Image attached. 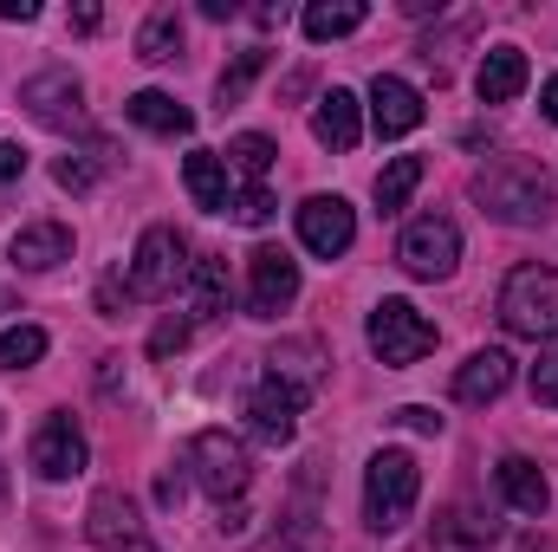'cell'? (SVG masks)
<instances>
[{
	"label": "cell",
	"instance_id": "6da1fadb",
	"mask_svg": "<svg viewBox=\"0 0 558 552\" xmlns=\"http://www.w3.org/2000/svg\"><path fill=\"white\" fill-rule=\"evenodd\" d=\"M474 202H481L494 221H507V228H533V221L553 215V182H546L539 163L500 156V163H487V169L474 176Z\"/></svg>",
	"mask_w": 558,
	"mask_h": 552
},
{
	"label": "cell",
	"instance_id": "7a4b0ae2",
	"mask_svg": "<svg viewBox=\"0 0 558 552\" xmlns=\"http://www.w3.org/2000/svg\"><path fill=\"white\" fill-rule=\"evenodd\" d=\"M416 494H422V468L410 448H377L371 468H364V520L377 533H397L410 514H416Z\"/></svg>",
	"mask_w": 558,
	"mask_h": 552
},
{
	"label": "cell",
	"instance_id": "3957f363",
	"mask_svg": "<svg viewBox=\"0 0 558 552\" xmlns=\"http://www.w3.org/2000/svg\"><path fill=\"white\" fill-rule=\"evenodd\" d=\"M189 481H195L208 501L241 507V494H247V481H254L247 442H241V435H228V429H202V435L189 442Z\"/></svg>",
	"mask_w": 558,
	"mask_h": 552
},
{
	"label": "cell",
	"instance_id": "277c9868",
	"mask_svg": "<svg viewBox=\"0 0 558 552\" xmlns=\"http://www.w3.org/2000/svg\"><path fill=\"white\" fill-rule=\"evenodd\" d=\"M500 325L513 338H558V267H513L500 286Z\"/></svg>",
	"mask_w": 558,
	"mask_h": 552
},
{
	"label": "cell",
	"instance_id": "5b68a950",
	"mask_svg": "<svg viewBox=\"0 0 558 552\" xmlns=\"http://www.w3.org/2000/svg\"><path fill=\"white\" fill-rule=\"evenodd\" d=\"M364 338H371L377 364L410 371V364H422V358L435 351V319H428L422 305H410V299H377V305H371Z\"/></svg>",
	"mask_w": 558,
	"mask_h": 552
},
{
	"label": "cell",
	"instance_id": "8992f818",
	"mask_svg": "<svg viewBox=\"0 0 558 552\" xmlns=\"http://www.w3.org/2000/svg\"><path fill=\"white\" fill-rule=\"evenodd\" d=\"M182 279H189V241H182V228H169V221L143 228L137 254H131V299H169Z\"/></svg>",
	"mask_w": 558,
	"mask_h": 552
},
{
	"label": "cell",
	"instance_id": "52a82bcc",
	"mask_svg": "<svg viewBox=\"0 0 558 552\" xmlns=\"http://www.w3.org/2000/svg\"><path fill=\"white\" fill-rule=\"evenodd\" d=\"M20 105H26V118H33V124H46V131H59V137L85 131V85H78L65 65L33 72V79L20 85Z\"/></svg>",
	"mask_w": 558,
	"mask_h": 552
},
{
	"label": "cell",
	"instance_id": "ba28073f",
	"mask_svg": "<svg viewBox=\"0 0 558 552\" xmlns=\"http://www.w3.org/2000/svg\"><path fill=\"white\" fill-rule=\"evenodd\" d=\"M397 261H403L410 279H448L454 267H461V228H454L448 215H422V221L403 228Z\"/></svg>",
	"mask_w": 558,
	"mask_h": 552
},
{
	"label": "cell",
	"instance_id": "9c48e42d",
	"mask_svg": "<svg viewBox=\"0 0 558 552\" xmlns=\"http://www.w3.org/2000/svg\"><path fill=\"white\" fill-rule=\"evenodd\" d=\"M85 540L98 552H162L137 520V501L124 488H98L92 507H85Z\"/></svg>",
	"mask_w": 558,
	"mask_h": 552
},
{
	"label": "cell",
	"instance_id": "30bf717a",
	"mask_svg": "<svg viewBox=\"0 0 558 552\" xmlns=\"http://www.w3.org/2000/svg\"><path fill=\"white\" fill-rule=\"evenodd\" d=\"M292 221H299V248L318 254V261H338V254H351V241H357V208H351L344 195H305Z\"/></svg>",
	"mask_w": 558,
	"mask_h": 552
},
{
	"label": "cell",
	"instance_id": "8fae6325",
	"mask_svg": "<svg viewBox=\"0 0 558 552\" xmlns=\"http://www.w3.org/2000/svg\"><path fill=\"white\" fill-rule=\"evenodd\" d=\"M85 461H92V442L72 410H52L33 429V475L39 481H72V475H85Z\"/></svg>",
	"mask_w": 558,
	"mask_h": 552
},
{
	"label": "cell",
	"instance_id": "7c38bea8",
	"mask_svg": "<svg viewBox=\"0 0 558 552\" xmlns=\"http://www.w3.org/2000/svg\"><path fill=\"white\" fill-rule=\"evenodd\" d=\"M299 299V261L286 248H254L247 254V319H279Z\"/></svg>",
	"mask_w": 558,
	"mask_h": 552
},
{
	"label": "cell",
	"instance_id": "4fadbf2b",
	"mask_svg": "<svg viewBox=\"0 0 558 552\" xmlns=\"http://www.w3.org/2000/svg\"><path fill=\"white\" fill-rule=\"evenodd\" d=\"M299 416H305V384H286V377H260L247 391V429L260 442H292L299 435Z\"/></svg>",
	"mask_w": 558,
	"mask_h": 552
},
{
	"label": "cell",
	"instance_id": "5bb4252c",
	"mask_svg": "<svg viewBox=\"0 0 558 552\" xmlns=\"http://www.w3.org/2000/svg\"><path fill=\"white\" fill-rule=\"evenodd\" d=\"M371 124H377V137H410L422 124V92L397 72H377L371 79Z\"/></svg>",
	"mask_w": 558,
	"mask_h": 552
},
{
	"label": "cell",
	"instance_id": "9a60e30c",
	"mask_svg": "<svg viewBox=\"0 0 558 552\" xmlns=\"http://www.w3.org/2000/svg\"><path fill=\"white\" fill-rule=\"evenodd\" d=\"M7 261H13L20 274H52L59 261H72V228H65V221H26V228H13V241H7Z\"/></svg>",
	"mask_w": 558,
	"mask_h": 552
},
{
	"label": "cell",
	"instance_id": "2e32d148",
	"mask_svg": "<svg viewBox=\"0 0 558 552\" xmlns=\"http://www.w3.org/2000/svg\"><path fill=\"white\" fill-rule=\"evenodd\" d=\"M507 384H513V358L500 351V345H487V351H468V364L454 371V404H500L507 397Z\"/></svg>",
	"mask_w": 558,
	"mask_h": 552
},
{
	"label": "cell",
	"instance_id": "e0dca14e",
	"mask_svg": "<svg viewBox=\"0 0 558 552\" xmlns=\"http://www.w3.org/2000/svg\"><path fill=\"white\" fill-rule=\"evenodd\" d=\"M312 137L325 143V149H357L364 137V105H357V92H344V85H331L325 98H318V111H312Z\"/></svg>",
	"mask_w": 558,
	"mask_h": 552
},
{
	"label": "cell",
	"instance_id": "ac0fdd59",
	"mask_svg": "<svg viewBox=\"0 0 558 552\" xmlns=\"http://www.w3.org/2000/svg\"><path fill=\"white\" fill-rule=\"evenodd\" d=\"M494 488H500V501H507L513 514H526V520H539V514L553 507V488H546L539 461H526V455H507V461L494 468Z\"/></svg>",
	"mask_w": 558,
	"mask_h": 552
},
{
	"label": "cell",
	"instance_id": "d6986e66",
	"mask_svg": "<svg viewBox=\"0 0 558 552\" xmlns=\"http://www.w3.org/2000/svg\"><path fill=\"white\" fill-rule=\"evenodd\" d=\"M526 79H533L526 52H520V46H494V52L481 59V72H474V92H481V105H513V98L526 92Z\"/></svg>",
	"mask_w": 558,
	"mask_h": 552
},
{
	"label": "cell",
	"instance_id": "ffe728a7",
	"mask_svg": "<svg viewBox=\"0 0 558 552\" xmlns=\"http://www.w3.org/2000/svg\"><path fill=\"white\" fill-rule=\"evenodd\" d=\"M124 118L137 131H149V137H189L195 131V111L182 98H169V92H131L124 98Z\"/></svg>",
	"mask_w": 558,
	"mask_h": 552
},
{
	"label": "cell",
	"instance_id": "44dd1931",
	"mask_svg": "<svg viewBox=\"0 0 558 552\" xmlns=\"http://www.w3.org/2000/svg\"><path fill=\"white\" fill-rule=\"evenodd\" d=\"M182 182H189L195 208L228 215V163H221L215 149H189V156H182Z\"/></svg>",
	"mask_w": 558,
	"mask_h": 552
},
{
	"label": "cell",
	"instance_id": "7402d4cb",
	"mask_svg": "<svg viewBox=\"0 0 558 552\" xmlns=\"http://www.w3.org/2000/svg\"><path fill=\"white\" fill-rule=\"evenodd\" d=\"M182 286H189L195 319H221V312H228V261H221V254H195Z\"/></svg>",
	"mask_w": 558,
	"mask_h": 552
},
{
	"label": "cell",
	"instance_id": "603a6c76",
	"mask_svg": "<svg viewBox=\"0 0 558 552\" xmlns=\"http://www.w3.org/2000/svg\"><path fill=\"white\" fill-rule=\"evenodd\" d=\"M299 26H305V39H312V46L344 39V33H357V26H364V0H312Z\"/></svg>",
	"mask_w": 558,
	"mask_h": 552
},
{
	"label": "cell",
	"instance_id": "cb8c5ba5",
	"mask_svg": "<svg viewBox=\"0 0 558 552\" xmlns=\"http://www.w3.org/2000/svg\"><path fill=\"white\" fill-rule=\"evenodd\" d=\"M175 52H182V13H175V7H156V13L137 26V59L169 65Z\"/></svg>",
	"mask_w": 558,
	"mask_h": 552
},
{
	"label": "cell",
	"instance_id": "d4e9b609",
	"mask_svg": "<svg viewBox=\"0 0 558 552\" xmlns=\"http://www.w3.org/2000/svg\"><path fill=\"white\" fill-rule=\"evenodd\" d=\"M494 547V527H481L468 507H448L435 520V552H487Z\"/></svg>",
	"mask_w": 558,
	"mask_h": 552
},
{
	"label": "cell",
	"instance_id": "484cf974",
	"mask_svg": "<svg viewBox=\"0 0 558 552\" xmlns=\"http://www.w3.org/2000/svg\"><path fill=\"white\" fill-rule=\"evenodd\" d=\"M422 182V156H390L384 169H377V208L384 215H397V208H410V195H416Z\"/></svg>",
	"mask_w": 558,
	"mask_h": 552
},
{
	"label": "cell",
	"instance_id": "4316f807",
	"mask_svg": "<svg viewBox=\"0 0 558 552\" xmlns=\"http://www.w3.org/2000/svg\"><path fill=\"white\" fill-rule=\"evenodd\" d=\"M267 59H274L267 46H247V52H234V65L215 79V98H221V105H241V98H247V85L267 72Z\"/></svg>",
	"mask_w": 558,
	"mask_h": 552
},
{
	"label": "cell",
	"instance_id": "83f0119b",
	"mask_svg": "<svg viewBox=\"0 0 558 552\" xmlns=\"http://www.w3.org/2000/svg\"><path fill=\"white\" fill-rule=\"evenodd\" d=\"M274 137H260V131H241V137L228 143V163L247 176V182H267V169H274Z\"/></svg>",
	"mask_w": 558,
	"mask_h": 552
},
{
	"label": "cell",
	"instance_id": "f1b7e54d",
	"mask_svg": "<svg viewBox=\"0 0 558 552\" xmlns=\"http://www.w3.org/2000/svg\"><path fill=\"white\" fill-rule=\"evenodd\" d=\"M39 358H46V332H39V325L0 332V371H26V364H39Z\"/></svg>",
	"mask_w": 558,
	"mask_h": 552
},
{
	"label": "cell",
	"instance_id": "f546056e",
	"mask_svg": "<svg viewBox=\"0 0 558 552\" xmlns=\"http://www.w3.org/2000/svg\"><path fill=\"white\" fill-rule=\"evenodd\" d=\"M228 208H234L241 228H267V221H274V189H267V182H247L241 195H228Z\"/></svg>",
	"mask_w": 558,
	"mask_h": 552
},
{
	"label": "cell",
	"instance_id": "4dcf8cb0",
	"mask_svg": "<svg viewBox=\"0 0 558 552\" xmlns=\"http://www.w3.org/2000/svg\"><path fill=\"white\" fill-rule=\"evenodd\" d=\"M267 552H325V533H318V520H292L267 540Z\"/></svg>",
	"mask_w": 558,
	"mask_h": 552
},
{
	"label": "cell",
	"instance_id": "1f68e13d",
	"mask_svg": "<svg viewBox=\"0 0 558 552\" xmlns=\"http://www.w3.org/2000/svg\"><path fill=\"white\" fill-rule=\"evenodd\" d=\"M533 404L558 410V345H546V351H539V364H533Z\"/></svg>",
	"mask_w": 558,
	"mask_h": 552
},
{
	"label": "cell",
	"instance_id": "d6a6232c",
	"mask_svg": "<svg viewBox=\"0 0 558 552\" xmlns=\"http://www.w3.org/2000/svg\"><path fill=\"white\" fill-rule=\"evenodd\" d=\"M52 176H59V189L85 195V189L98 182V163H92V156H59V169H52Z\"/></svg>",
	"mask_w": 558,
	"mask_h": 552
},
{
	"label": "cell",
	"instance_id": "836d02e7",
	"mask_svg": "<svg viewBox=\"0 0 558 552\" xmlns=\"http://www.w3.org/2000/svg\"><path fill=\"white\" fill-rule=\"evenodd\" d=\"M182 345H189V319H175V312H169V319L149 332V358H169V351H182Z\"/></svg>",
	"mask_w": 558,
	"mask_h": 552
},
{
	"label": "cell",
	"instance_id": "e575fe53",
	"mask_svg": "<svg viewBox=\"0 0 558 552\" xmlns=\"http://www.w3.org/2000/svg\"><path fill=\"white\" fill-rule=\"evenodd\" d=\"M26 176V149L20 143H0V189H13Z\"/></svg>",
	"mask_w": 558,
	"mask_h": 552
},
{
	"label": "cell",
	"instance_id": "d590c367",
	"mask_svg": "<svg viewBox=\"0 0 558 552\" xmlns=\"http://www.w3.org/2000/svg\"><path fill=\"white\" fill-rule=\"evenodd\" d=\"M397 422H403V429H416V435H441V416H435V410H422V404L397 410Z\"/></svg>",
	"mask_w": 558,
	"mask_h": 552
},
{
	"label": "cell",
	"instance_id": "8d00e7d4",
	"mask_svg": "<svg viewBox=\"0 0 558 552\" xmlns=\"http://www.w3.org/2000/svg\"><path fill=\"white\" fill-rule=\"evenodd\" d=\"M182 494H189L182 475H162V481H156V501H162V507H182Z\"/></svg>",
	"mask_w": 558,
	"mask_h": 552
},
{
	"label": "cell",
	"instance_id": "74e56055",
	"mask_svg": "<svg viewBox=\"0 0 558 552\" xmlns=\"http://www.w3.org/2000/svg\"><path fill=\"white\" fill-rule=\"evenodd\" d=\"M539 111H546V118L558 124V72L546 79V85H539Z\"/></svg>",
	"mask_w": 558,
	"mask_h": 552
},
{
	"label": "cell",
	"instance_id": "f35d334b",
	"mask_svg": "<svg viewBox=\"0 0 558 552\" xmlns=\"http://www.w3.org/2000/svg\"><path fill=\"white\" fill-rule=\"evenodd\" d=\"M72 26H78V33H98V26H105V13H98V7H78V13H72Z\"/></svg>",
	"mask_w": 558,
	"mask_h": 552
},
{
	"label": "cell",
	"instance_id": "ab89813d",
	"mask_svg": "<svg viewBox=\"0 0 558 552\" xmlns=\"http://www.w3.org/2000/svg\"><path fill=\"white\" fill-rule=\"evenodd\" d=\"M33 13H39L33 0H0V20H33Z\"/></svg>",
	"mask_w": 558,
	"mask_h": 552
}]
</instances>
